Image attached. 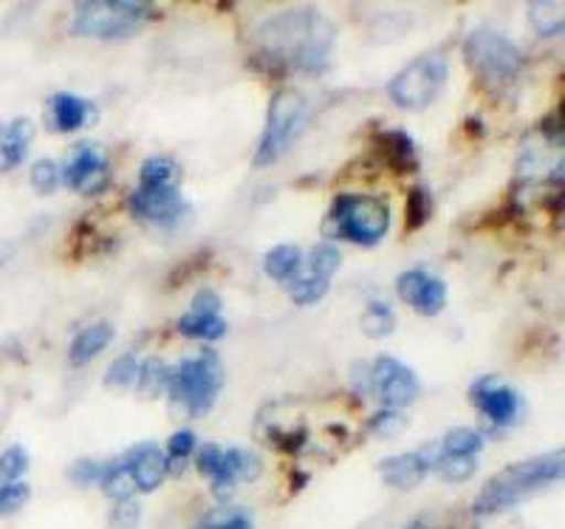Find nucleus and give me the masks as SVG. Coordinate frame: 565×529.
Segmentation results:
<instances>
[{
	"mask_svg": "<svg viewBox=\"0 0 565 529\" xmlns=\"http://www.w3.org/2000/svg\"><path fill=\"white\" fill-rule=\"evenodd\" d=\"M266 52L297 72H322L331 54V27L315 12H291L264 29Z\"/></svg>",
	"mask_w": 565,
	"mask_h": 529,
	"instance_id": "obj_1",
	"label": "nucleus"
},
{
	"mask_svg": "<svg viewBox=\"0 0 565 529\" xmlns=\"http://www.w3.org/2000/svg\"><path fill=\"white\" fill-rule=\"evenodd\" d=\"M563 478V453H543V456L526 458L518 465L503 467L498 476L487 482L476 501L478 516H498L503 510H512L521 501H526L532 493L554 485Z\"/></svg>",
	"mask_w": 565,
	"mask_h": 529,
	"instance_id": "obj_2",
	"label": "nucleus"
},
{
	"mask_svg": "<svg viewBox=\"0 0 565 529\" xmlns=\"http://www.w3.org/2000/svg\"><path fill=\"white\" fill-rule=\"evenodd\" d=\"M391 230V207L373 195H337L326 219V233L360 246H376Z\"/></svg>",
	"mask_w": 565,
	"mask_h": 529,
	"instance_id": "obj_3",
	"label": "nucleus"
},
{
	"mask_svg": "<svg viewBox=\"0 0 565 529\" xmlns=\"http://www.w3.org/2000/svg\"><path fill=\"white\" fill-rule=\"evenodd\" d=\"M153 7L148 3H130V0H90L79 3L74 14L71 32L79 38L97 40H125L141 32L148 23Z\"/></svg>",
	"mask_w": 565,
	"mask_h": 529,
	"instance_id": "obj_4",
	"label": "nucleus"
},
{
	"mask_svg": "<svg viewBox=\"0 0 565 529\" xmlns=\"http://www.w3.org/2000/svg\"><path fill=\"white\" fill-rule=\"evenodd\" d=\"M221 388H224V368L215 355L186 357L168 377L170 396L193 416H204L215 405Z\"/></svg>",
	"mask_w": 565,
	"mask_h": 529,
	"instance_id": "obj_5",
	"label": "nucleus"
},
{
	"mask_svg": "<svg viewBox=\"0 0 565 529\" xmlns=\"http://www.w3.org/2000/svg\"><path fill=\"white\" fill-rule=\"evenodd\" d=\"M306 119H309V99L302 97L300 91L295 88L277 91L269 105V119H266L264 139L257 145L255 165H260V168L275 165L277 159L295 145L297 136L302 134Z\"/></svg>",
	"mask_w": 565,
	"mask_h": 529,
	"instance_id": "obj_6",
	"label": "nucleus"
},
{
	"mask_svg": "<svg viewBox=\"0 0 565 529\" xmlns=\"http://www.w3.org/2000/svg\"><path fill=\"white\" fill-rule=\"evenodd\" d=\"M450 77V63L444 54H424L413 60L407 68L396 74L387 85L391 99L405 110H424L427 105L436 103L441 88Z\"/></svg>",
	"mask_w": 565,
	"mask_h": 529,
	"instance_id": "obj_7",
	"label": "nucleus"
},
{
	"mask_svg": "<svg viewBox=\"0 0 565 529\" xmlns=\"http://www.w3.org/2000/svg\"><path fill=\"white\" fill-rule=\"evenodd\" d=\"M463 54H467L472 72L481 74L489 83H507V80L518 77V72L523 68L521 49L494 29H478L469 34Z\"/></svg>",
	"mask_w": 565,
	"mask_h": 529,
	"instance_id": "obj_8",
	"label": "nucleus"
},
{
	"mask_svg": "<svg viewBox=\"0 0 565 529\" xmlns=\"http://www.w3.org/2000/svg\"><path fill=\"white\" fill-rule=\"evenodd\" d=\"M342 264V252L334 244H320L300 261V269L289 281V295L297 306H311L322 300Z\"/></svg>",
	"mask_w": 565,
	"mask_h": 529,
	"instance_id": "obj_9",
	"label": "nucleus"
},
{
	"mask_svg": "<svg viewBox=\"0 0 565 529\" xmlns=\"http://www.w3.org/2000/svg\"><path fill=\"white\" fill-rule=\"evenodd\" d=\"M108 154L97 142H79L65 165V184L83 195H97L108 188Z\"/></svg>",
	"mask_w": 565,
	"mask_h": 529,
	"instance_id": "obj_10",
	"label": "nucleus"
},
{
	"mask_svg": "<svg viewBox=\"0 0 565 529\" xmlns=\"http://www.w3.org/2000/svg\"><path fill=\"white\" fill-rule=\"evenodd\" d=\"M376 396L387 405V411H398L416 402L418 396V377L413 374L405 362L393 360V357H380L373 362L371 371Z\"/></svg>",
	"mask_w": 565,
	"mask_h": 529,
	"instance_id": "obj_11",
	"label": "nucleus"
},
{
	"mask_svg": "<svg viewBox=\"0 0 565 529\" xmlns=\"http://www.w3.org/2000/svg\"><path fill=\"white\" fill-rule=\"evenodd\" d=\"M396 289L405 304H411L413 309L427 317L438 315L447 306V284L424 269H411L405 275H398Z\"/></svg>",
	"mask_w": 565,
	"mask_h": 529,
	"instance_id": "obj_12",
	"label": "nucleus"
},
{
	"mask_svg": "<svg viewBox=\"0 0 565 529\" xmlns=\"http://www.w3.org/2000/svg\"><path fill=\"white\" fill-rule=\"evenodd\" d=\"M469 396L494 425L507 427L521 416V396L514 394L509 385H501L498 380H478L472 391H469Z\"/></svg>",
	"mask_w": 565,
	"mask_h": 529,
	"instance_id": "obj_13",
	"label": "nucleus"
},
{
	"mask_svg": "<svg viewBox=\"0 0 565 529\" xmlns=\"http://www.w3.org/2000/svg\"><path fill=\"white\" fill-rule=\"evenodd\" d=\"M130 213L141 221H153V224H173L186 213V204L181 199L179 188L173 190H136L130 195Z\"/></svg>",
	"mask_w": 565,
	"mask_h": 529,
	"instance_id": "obj_14",
	"label": "nucleus"
},
{
	"mask_svg": "<svg viewBox=\"0 0 565 529\" xmlns=\"http://www.w3.org/2000/svg\"><path fill=\"white\" fill-rule=\"evenodd\" d=\"M128 458V470L134 478V487L141 493H153L156 487L168 478V456L159 451L156 445H139L130 453H125Z\"/></svg>",
	"mask_w": 565,
	"mask_h": 529,
	"instance_id": "obj_15",
	"label": "nucleus"
},
{
	"mask_svg": "<svg viewBox=\"0 0 565 529\" xmlns=\"http://www.w3.org/2000/svg\"><path fill=\"white\" fill-rule=\"evenodd\" d=\"M260 458L252 451H241V447H232V451H221V462L215 467V476L210 478L212 487L218 493L232 490L238 482H255L260 476Z\"/></svg>",
	"mask_w": 565,
	"mask_h": 529,
	"instance_id": "obj_16",
	"label": "nucleus"
},
{
	"mask_svg": "<svg viewBox=\"0 0 565 529\" xmlns=\"http://www.w3.org/2000/svg\"><path fill=\"white\" fill-rule=\"evenodd\" d=\"M380 473L385 478V485L396 487V490H413L430 473V458L424 453H398V456L382 462Z\"/></svg>",
	"mask_w": 565,
	"mask_h": 529,
	"instance_id": "obj_17",
	"label": "nucleus"
},
{
	"mask_svg": "<svg viewBox=\"0 0 565 529\" xmlns=\"http://www.w3.org/2000/svg\"><path fill=\"white\" fill-rule=\"evenodd\" d=\"M94 117H97V108L88 99L74 97V94H57L52 99V123L60 134L88 128Z\"/></svg>",
	"mask_w": 565,
	"mask_h": 529,
	"instance_id": "obj_18",
	"label": "nucleus"
},
{
	"mask_svg": "<svg viewBox=\"0 0 565 529\" xmlns=\"http://www.w3.org/2000/svg\"><path fill=\"white\" fill-rule=\"evenodd\" d=\"M34 134H38V128H34L32 119L26 117L14 119L9 128H3V134H0V173L18 168V165L23 162V156H26Z\"/></svg>",
	"mask_w": 565,
	"mask_h": 529,
	"instance_id": "obj_19",
	"label": "nucleus"
},
{
	"mask_svg": "<svg viewBox=\"0 0 565 529\" xmlns=\"http://www.w3.org/2000/svg\"><path fill=\"white\" fill-rule=\"evenodd\" d=\"M110 340H114V326L110 324H94L88 329H83L74 337V342H71V366H88L99 351L108 349Z\"/></svg>",
	"mask_w": 565,
	"mask_h": 529,
	"instance_id": "obj_20",
	"label": "nucleus"
},
{
	"mask_svg": "<svg viewBox=\"0 0 565 529\" xmlns=\"http://www.w3.org/2000/svg\"><path fill=\"white\" fill-rule=\"evenodd\" d=\"M139 190H148V193H156V190H173L179 188V168L170 156H150L148 162H141L139 170Z\"/></svg>",
	"mask_w": 565,
	"mask_h": 529,
	"instance_id": "obj_21",
	"label": "nucleus"
},
{
	"mask_svg": "<svg viewBox=\"0 0 565 529\" xmlns=\"http://www.w3.org/2000/svg\"><path fill=\"white\" fill-rule=\"evenodd\" d=\"M300 261H302V252L297 250L295 244H280L275 250L266 252L264 258V269L271 281H291L295 278V272L300 269Z\"/></svg>",
	"mask_w": 565,
	"mask_h": 529,
	"instance_id": "obj_22",
	"label": "nucleus"
},
{
	"mask_svg": "<svg viewBox=\"0 0 565 529\" xmlns=\"http://www.w3.org/2000/svg\"><path fill=\"white\" fill-rule=\"evenodd\" d=\"M529 20L532 27L537 29L540 38H557L563 32V20H565V3L563 0H540V3H532L529 9Z\"/></svg>",
	"mask_w": 565,
	"mask_h": 529,
	"instance_id": "obj_23",
	"label": "nucleus"
},
{
	"mask_svg": "<svg viewBox=\"0 0 565 529\" xmlns=\"http://www.w3.org/2000/svg\"><path fill=\"white\" fill-rule=\"evenodd\" d=\"M179 331L184 337H201V340H218L226 335V320L221 315H204V311H190L179 320Z\"/></svg>",
	"mask_w": 565,
	"mask_h": 529,
	"instance_id": "obj_24",
	"label": "nucleus"
},
{
	"mask_svg": "<svg viewBox=\"0 0 565 529\" xmlns=\"http://www.w3.org/2000/svg\"><path fill=\"white\" fill-rule=\"evenodd\" d=\"M382 148H385V156L393 162V168L413 170L418 165L416 145H413V139L405 130H387L382 136Z\"/></svg>",
	"mask_w": 565,
	"mask_h": 529,
	"instance_id": "obj_25",
	"label": "nucleus"
},
{
	"mask_svg": "<svg viewBox=\"0 0 565 529\" xmlns=\"http://www.w3.org/2000/svg\"><path fill=\"white\" fill-rule=\"evenodd\" d=\"M168 366L161 360H148L145 366H139V374H136V385H139V396H148L156 400L161 391H168Z\"/></svg>",
	"mask_w": 565,
	"mask_h": 529,
	"instance_id": "obj_26",
	"label": "nucleus"
},
{
	"mask_svg": "<svg viewBox=\"0 0 565 529\" xmlns=\"http://www.w3.org/2000/svg\"><path fill=\"white\" fill-rule=\"evenodd\" d=\"M360 326L367 337H387L396 329V315H393L385 300H373L365 315H362Z\"/></svg>",
	"mask_w": 565,
	"mask_h": 529,
	"instance_id": "obj_27",
	"label": "nucleus"
},
{
	"mask_svg": "<svg viewBox=\"0 0 565 529\" xmlns=\"http://www.w3.org/2000/svg\"><path fill=\"white\" fill-rule=\"evenodd\" d=\"M26 470H29L26 447H23V445L9 447V451L0 456V490H7V487L23 482Z\"/></svg>",
	"mask_w": 565,
	"mask_h": 529,
	"instance_id": "obj_28",
	"label": "nucleus"
},
{
	"mask_svg": "<svg viewBox=\"0 0 565 529\" xmlns=\"http://www.w3.org/2000/svg\"><path fill=\"white\" fill-rule=\"evenodd\" d=\"M483 447V436L472 427H456L444 436V451L447 456H472L476 458Z\"/></svg>",
	"mask_w": 565,
	"mask_h": 529,
	"instance_id": "obj_29",
	"label": "nucleus"
},
{
	"mask_svg": "<svg viewBox=\"0 0 565 529\" xmlns=\"http://www.w3.org/2000/svg\"><path fill=\"white\" fill-rule=\"evenodd\" d=\"M136 374H139V362H136L134 355H125L119 360H114V366L108 368L105 374V385L110 391H125V388L136 385Z\"/></svg>",
	"mask_w": 565,
	"mask_h": 529,
	"instance_id": "obj_30",
	"label": "nucleus"
},
{
	"mask_svg": "<svg viewBox=\"0 0 565 529\" xmlns=\"http://www.w3.org/2000/svg\"><path fill=\"white\" fill-rule=\"evenodd\" d=\"M438 467V476L447 478V482H467L472 473H476L478 462L472 456H447V453H441L436 462Z\"/></svg>",
	"mask_w": 565,
	"mask_h": 529,
	"instance_id": "obj_31",
	"label": "nucleus"
},
{
	"mask_svg": "<svg viewBox=\"0 0 565 529\" xmlns=\"http://www.w3.org/2000/svg\"><path fill=\"white\" fill-rule=\"evenodd\" d=\"M195 451V433L193 431H179L170 436L168 442V470H181V465H184L186 458L193 456Z\"/></svg>",
	"mask_w": 565,
	"mask_h": 529,
	"instance_id": "obj_32",
	"label": "nucleus"
},
{
	"mask_svg": "<svg viewBox=\"0 0 565 529\" xmlns=\"http://www.w3.org/2000/svg\"><path fill=\"white\" fill-rule=\"evenodd\" d=\"M433 213V195L424 188H416L407 199V230H418V226L427 224Z\"/></svg>",
	"mask_w": 565,
	"mask_h": 529,
	"instance_id": "obj_33",
	"label": "nucleus"
},
{
	"mask_svg": "<svg viewBox=\"0 0 565 529\" xmlns=\"http://www.w3.org/2000/svg\"><path fill=\"white\" fill-rule=\"evenodd\" d=\"M405 416L398 411H382L376 413L371 420V431L373 436H382V440H393V436H398V433L405 431Z\"/></svg>",
	"mask_w": 565,
	"mask_h": 529,
	"instance_id": "obj_34",
	"label": "nucleus"
},
{
	"mask_svg": "<svg viewBox=\"0 0 565 529\" xmlns=\"http://www.w3.org/2000/svg\"><path fill=\"white\" fill-rule=\"evenodd\" d=\"M57 181H60V170L52 159H40V162H34L32 184L38 193H52V190H57Z\"/></svg>",
	"mask_w": 565,
	"mask_h": 529,
	"instance_id": "obj_35",
	"label": "nucleus"
},
{
	"mask_svg": "<svg viewBox=\"0 0 565 529\" xmlns=\"http://www.w3.org/2000/svg\"><path fill=\"white\" fill-rule=\"evenodd\" d=\"M141 510L134 498H125V501H116L114 512H110V521H114L116 529H134L139 527Z\"/></svg>",
	"mask_w": 565,
	"mask_h": 529,
	"instance_id": "obj_36",
	"label": "nucleus"
},
{
	"mask_svg": "<svg viewBox=\"0 0 565 529\" xmlns=\"http://www.w3.org/2000/svg\"><path fill=\"white\" fill-rule=\"evenodd\" d=\"M29 485L18 482V485L7 487V490H0V516H14V512L29 501Z\"/></svg>",
	"mask_w": 565,
	"mask_h": 529,
	"instance_id": "obj_37",
	"label": "nucleus"
},
{
	"mask_svg": "<svg viewBox=\"0 0 565 529\" xmlns=\"http://www.w3.org/2000/svg\"><path fill=\"white\" fill-rule=\"evenodd\" d=\"M99 473H103V465L90 462V458H79V462H74V465H71L68 478L74 482V485L88 487V485H97Z\"/></svg>",
	"mask_w": 565,
	"mask_h": 529,
	"instance_id": "obj_38",
	"label": "nucleus"
},
{
	"mask_svg": "<svg viewBox=\"0 0 565 529\" xmlns=\"http://www.w3.org/2000/svg\"><path fill=\"white\" fill-rule=\"evenodd\" d=\"M190 311H204V315H221V297L218 292L201 289L199 295L193 297V309Z\"/></svg>",
	"mask_w": 565,
	"mask_h": 529,
	"instance_id": "obj_39",
	"label": "nucleus"
},
{
	"mask_svg": "<svg viewBox=\"0 0 565 529\" xmlns=\"http://www.w3.org/2000/svg\"><path fill=\"white\" fill-rule=\"evenodd\" d=\"M201 529H252V521L246 516H230L218 523H210V527H201Z\"/></svg>",
	"mask_w": 565,
	"mask_h": 529,
	"instance_id": "obj_40",
	"label": "nucleus"
},
{
	"mask_svg": "<svg viewBox=\"0 0 565 529\" xmlns=\"http://www.w3.org/2000/svg\"><path fill=\"white\" fill-rule=\"evenodd\" d=\"M405 529H433L430 523H424V521H416V523H411V527H405Z\"/></svg>",
	"mask_w": 565,
	"mask_h": 529,
	"instance_id": "obj_41",
	"label": "nucleus"
},
{
	"mask_svg": "<svg viewBox=\"0 0 565 529\" xmlns=\"http://www.w3.org/2000/svg\"><path fill=\"white\" fill-rule=\"evenodd\" d=\"M0 134H3V125H0Z\"/></svg>",
	"mask_w": 565,
	"mask_h": 529,
	"instance_id": "obj_42",
	"label": "nucleus"
}]
</instances>
